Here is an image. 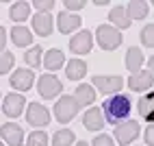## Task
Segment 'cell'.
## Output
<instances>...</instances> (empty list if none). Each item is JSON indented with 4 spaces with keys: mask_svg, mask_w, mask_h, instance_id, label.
I'll return each instance as SVG.
<instances>
[{
    "mask_svg": "<svg viewBox=\"0 0 154 146\" xmlns=\"http://www.w3.org/2000/svg\"><path fill=\"white\" fill-rule=\"evenodd\" d=\"M83 7H85V0H65V9H69V11H78Z\"/></svg>",
    "mask_w": 154,
    "mask_h": 146,
    "instance_id": "32",
    "label": "cell"
},
{
    "mask_svg": "<svg viewBox=\"0 0 154 146\" xmlns=\"http://www.w3.org/2000/svg\"><path fill=\"white\" fill-rule=\"evenodd\" d=\"M148 2L146 0H130L128 2V7H126V13H128V18L130 20H143L148 15Z\"/></svg>",
    "mask_w": 154,
    "mask_h": 146,
    "instance_id": "21",
    "label": "cell"
},
{
    "mask_svg": "<svg viewBox=\"0 0 154 146\" xmlns=\"http://www.w3.org/2000/svg\"><path fill=\"white\" fill-rule=\"evenodd\" d=\"M76 140V135L74 131H69V129H59L54 135H52V146H72Z\"/></svg>",
    "mask_w": 154,
    "mask_h": 146,
    "instance_id": "25",
    "label": "cell"
},
{
    "mask_svg": "<svg viewBox=\"0 0 154 146\" xmlns=\"http://www.w3.org/2000/svg\"><path fill=\"white\" fill-rule=\"evenodd\" d=\"M96 39H98V46L104 48V50H115L122 44V33L111 26V24H100L96 31Z\"/></svg>",
    "mask_w": 154,
    "mask_h": 146,
    "instance_id": "2",
    "label": "cell"
},
{
    "mask_svg": "<svg viewBox=\"0 0 154 146\" xmlns=\"http://www.w3.org/2000/svg\"><path fill=\"white\" fill-rule=\"evenodd\" d=\"M13 61H15L13 53H0V74H7L13 68Z\"/></svg>",
    "mask_w": 154,
    "mask_h": 146,
    "instance_id": "28",
    "label": "cell"
},
{
    "mask_svg": "<svg viewBox=\"0 0 154 146\" xmlns=\"http://www.w3.org/2000/svg\"><path fill=\"white\" fill-rule=\"evenodd\" d=\"M143 138H146V144H148V146H154V124H150V127L146 129Z\"/></svg>",
    "mask_w": 154,
    "mask_h": 146,
    "instance_id": "33",
    "label": "cell"
},
{
    "mask_svg": "<svg viewBox=\"0 0 154 146\" xmlns=\"http://www.w3.org/2000/svg\"><path fill=\"white\" fill-rule=\"evenodd\" d=\"M141 41H143V46L154 48V24H148L141 28Z\"/></svg>",
    "mask_w": 154,
    "mask_h": 146,
    "instance_id": "29",
    "label": "cell"
},
{
    "mask_svg": "<svg viewBox=\"0 0 154 146\" xmlns=\"http://www.w3.org/2000/svg\"><path fill=\"white\" fill-rule=\"evenodd\" d=\"M33 81H35V72L33 70H28V68H20L13 72V76H11V87L17 89V94H22L26 89L33 87Z\"/></svg>",
    "mask_w": 154,
    "mask_h": 146,
    "instance_id": "11",
    "label": "cell"
},
{
    "mask_svg": "<svg viewBox=\"0 0 154 146\" xmlns=\"http://www.w3.org/2000/svg\"><path fill=\"white\" fill-rule=\"evenodd\" d=\"M28 15H30V5L26 0H20V2L11 5V9H9V18L13 22H24V20H28Z\"/></svg>",
    "mask_w": 154,
    "mask_h": 146,
    "instance_id": "22",
    "label": "cell"
},
{
    "mask_svg": "<svg viewBox=\"0 0 154 146\" xmlns=\"http://www.w3.org/2000/svg\"><path fill=\"white\" fill-rule=\"evenodd\" d=\"M91 146H115V142H113V138L111 135H106V133H100L98 138H94V144Z\"/></svg>",
    "mask_w": 154,
    "mask_h": 146,
    "instance_id": "30",
    "label": "cell"
},
{
    "mask_svg": "<svg viewBox=\"0 0 154 146\" xmlns=\"http://www.w3.org/2000/svg\"><path fill=\"white\" fill-rule=\"evenodd\" d=\"M137 109H139V116L148 122H154V92L150 89L148 94H143L137 102Z\"/></svg>",
    "mask_w": 154,
    "mask_h": 146,
    "instance_id": "15",
    "label": "cell"
},
{
    "mask_svg": "<svg viewBox=\"0 0 154 146\" xmlns=\"http://www.w3.org/2000/svg\"><path fill=\"white\" fill-rule=\"evenodd\" d=\"M42 46H30L26 53H24V61L30 66V68H39V63H42Z\"/></svg>",
    "mask_w": 154,
    "mask_h": 146,
    "instance_id": "26",
    "label": "cell"
},
{
    "mask_svg": "<svg viewBox=\"0 0 154 146\" xmlns=\"http://www.w3.org/2000/svg\"><path fill=\"white\" fill-rule=\"evenodd\" d=\"M152 83H154V74H152V72L150 70H139L137 74H130L128 87L132 92H150Z\"/></svg>",
    "mask_w": 154,
    "mask_h": 146,
    "instance_id": "12",
    "label": "cell"
},
{
    "mask_svg": "<svg viewBox=\"0 0 154 146\" xmlns=\"http://www.w3.org/2000/svg\"><path fill=\"white\" fill-rule=\"evenodd\" d=\"M0 138H2L9 146H22L24 144V131L15 122H7L0 127Z\"/></svg>",
    "mask_w": 154,
    "mask_h": 146,
    "instance_id": "10",
    "label": "cell"
},
{
    "mask_svg": "<svg viewBox=\"0 0 154 146\" xmlns=\"http://www.w3.org/2000/svg\"><path fill=\"white\" fill-rule=\"evenodd\" d=\"M87 74V63L83 59H72L67 61V66H65V76L69 81H80Z\"/></svg>",
    "mask_w": 154,
    "mask_h": 146,
    "instance_id": "17",
    "label": "cell"
},
{
    "mask_svg": "<svg viewBox=\"0 0 154 146\" xmlns=\"http://www.w3.org/2000/svg\"><path fill=\"white\" fill-rule=\"evenodd\" d=\"M26 122L33 127H46L50 122V111L39 102H30L26 107Z\"/></svg>",
    "mask_w": 154,
    "mask_h": 146,
    "instance_id": "7",
    "label": "cell"
},
{
    "mask_svg": "<svg viewBox=\"0 0 154 146\" xmlns=\"http://www.w3.org/2000/svg\"><path fill=\"white\" fill-rule=\"evenodd\" d=\"M74 98H76V102L80 107L83 105H94V100H96V89H94V85H78L76 87V92H74Z\"/></svg>",
    "mask_w": 154,
    "mask_h": 146,
    "instance_id": "19",
    "label": "cell"
},
{
    "mask_svg": "<svg viewBox=\"0 0 154 146\" xmlns=\"http://www.w3.org/2000/svg\"><path fill=\"white\" fill-rule=\"evenodd\" d=\"M37 89H39V94H42L44 98H54V96L61 94V89H63V83H61L54 74H44L37 81Z\"/></svg>",
    "mask_w": 154,
    "mask_h": 146,
    "instance_id": "6",
    "label": "cell"
},
{
    "mask_svg": "<svg viewBox=\"0 0 154 146\" xmlns=\"http://www.w3.org/2000/svg\"><path fill=\"white\" fill-rule=\"evenodd\" d=\"M5 44H7V31L5 26H0V53H5Z\"/></svg>",
    "mask_w": 154,
    "mask_h": 146,
    "instance_id": "34",
    "label": "cell"
},
{
    "mask_svg": "<svg viewBox=\"0 0 154 146\" xmlns=\"http://www.w3.org/2000/svg\"><path fill=\"white\" fill-rule=\"evenodd\" d=\"M78 109H80V105L76 102V98L65 94V96H61V98L57 100V105H54V116H57L59 122H69V120L78 113Z\"/></svg>",
    "mask_w": 154,
    "mask_h": 146,
    "instance_id": "3",
    "label": "cell"
},
{
    "mask_svg": "<svg viewBox=\"0 0 154 146\" xmlns=\"http://www.w3.org/2000/svg\"><path fill=\"white\" fill-rule=\"evenodd\" d=\"M11 39H13V44L15 46H28L30 44V39H33V35H30V31L26 26H13L11 31Z\"/></svg>",
    "mask_w": 154,
    "mask_h": 146,
    "instance_id": "24",
    "label": "cell"
},
{
    "mask_svg": "<svg viewBox=\"0 0 154 146\" xmlns=\"http://www.w3.org/2000/svg\"><path fill=\"white\" fill-rule=\"evenodd\" d=\"M57 26H59V31L61 33H74V31L80 26V18L76 15V13H67V11H61L59 15H57Z\"/></svg>",
    "mask_w": 154,
    "mask_h": 146,
    "instance_id": "13",
    "label": "cell"
},
{
    "mask_svg": "<svg viewBox=\"0 0 154 146\" xmlns=\"http://www.w3.org/2000/svg\"><path fill=\"white\" fill-rule=\"evenodd\" d=\"M139 131H141L139 122L126 120V122H122V124H117V127H115V140H117V144H122V146H128L132 140H137Z\"/></svg>",
    "mask_w": 154,
    "mask_h": 146,
    "instance_id": "4",
    "label": "cell"
},
{
    "mask_svg": "<svg viewBox=\"0 0 154 146\" xmlns=\"http://www.w3.org/2000/svg\"><path fill=\"white\" fill-rule=\"evenodd\" d=\"M109 20L115 24L117 31H119V28H128L130 22H132V20L128 18V13H126V7H113L111 13H109Z\"/></svg>",
    "mask_w": 154,
    "mask_h": 146,
    "instance_id": "20",
    "label": "cell"
},
{
    "mask_svg": "<svg viewBox=\"0 0 154 146\" xmlns=\"http://www.w3.org/2000/svg\"><path fill=\"white\" fill-rule=\"evenodd\" d=\"M141 66H143V53H141V48L130 46L126 50V68L132 72V74H137V72L141 70Z\"/></svg>",
    "mask_w": 154,
    "mask_h": 146,
    "instance_id": "18",
    "label": "cell"
},
{
    "mask_svg": "<svg viewBox=\"0 0 154 146\" xmlns=\"http://www.w3.org/2000/svg\"><path fill=\"white\" fill-rule=\"evenodd\" d=\"M24 105H28V102H26V98L22 94H17V92H11L2 98V111L9 118H17L20 113L24 111Z\"/></svg>",
    "mask_w": 154,
    "mask_h": 146,
    "instance_id": "5",
    "label": "cell"
},
{
    "mask_svg": "<svg viewBox=\"0 0 154 146\" xmlns=\"http://www.w3.org/2000/svg\"><path fill=\"white\" fill-rule=\"evenodd\" d=\"M76 146H89V144H87V142H78Z\"/></svg>",
    "mask_w": 154,
    "mask_h": 146,
    "instance_id": "36",
    "label": "cell"
},
{
    "mask_svg": "<svg viewBox=\"0 0 154 146\" xmlns=\"http://www.w3.org/2000/svg\"><path fill=\"white\" fill-rule=\"evenodd\" d=\"M91 46H94V35H91L89 31H85V28L69 39V50H72V53H76V55L91 53Z\"/></svg>",
    "mask_w": 154,
    "mask_h": 146,
    "instance_id": "9",
    "label": "cell"
},
{
    "mask_svg": "<svg viewBox=\"0 0 154 146\" xmlns=\"http://www.w3.org/2000/svg\"><path fill=\"white\" fill-rule=\"evenodd\" d=\"M52 7H54V0H35V9L39 13H50Z\"/></svg>",
    "mask_w": 154,
    "mask_h": 146,
    "instance_id": "31",
    "label": "cell"
},
{
    "mask_svg": "<svg viewBox=\"0 0 154 146\" xmlns=\"http://www.w3.org/2000/svg\"><path fill=\"white\" fill-rule=\"evenodd\" d=\"M94 87H98L102 94H119V89L124 87V79L122 76H94Z\"/></svg>",
    "mask_w": 154,
    "mask_h": 146,
    "instance_id": "8",
    "label": "cell"
},
{
    "mask_svg": "<svg viewBox=\"0 0 154 146\" xmlns=\"http://www.w3.org/2000/svg\"><path fill=\"white\" fill-rule=\"evenodd\" d=\"M130 109H132V102L128 94H113L111 98H106L102 102V113H104V120L115 124L117 122H126V118L130 116Z\"/></svg>",
    "mask_w": 154,
    "mask_h": 146,
    "instance_id": "1",
    "label": "cell"
},
{
    "mask_svg": "<svg viewBox=\"0 0 154 146\" xmlns=\"http://www.w3.org/2000/svg\"><path fill=\"white\" fill-rule=\"evenodd\" d=\"M65 63V55L61 53L59 48H52V50H48L46 53V57H44V66H46V70H59L61 66Z\"/></svg>",
    "mask_w": 154,
    "mask_h": 146,
    "instance_id": "23",
    "label": "cell"
},
{
    "mask_svg": "<svg viewBox=\"0 0 154 146\" xmlns=\"http://www.w3.org/2000/svg\"><path fill=\"white\" fill-rule=\"evenodd\" d=\"M83 122H85V127H87L89 131H100V129L106 124L104 113H102V109H98V107L87 109V113L83 116Z\"/></svg>",
    "mask_w": 154,
    "mask_h": 146,
    "instance_id": "14",
    "label": "cell"
},
{
    "mask_svg": "<svg viewBox=\"0 0 154 146\" xmlns=\"http://www.w3.org/2000/svg\"><path fill=\"white\" fill-rule=\"evenodd\" d=\"M0 146H5V144H2V142H0Z\"/></svg>",
    "mask_w": 154,
    "mask_h": 146,
    "instance_id": "37",
    "label": "cell"
},
{
    "mask_svg": "<svg viewBox=\"0 0 154 146\" xmlns=\"http://www.w3.org/2000/svg\"><path fill=\"white\" fill-rule=\"evenodd\" d=\"M148 66H150V72H152V74H154V55L150 57V61H148Z\"/></svg>",
    "mask_w": 154,
    "mask_h": 146,
    "instance_id": "35",
    "label": "cell"
},
{
    "mask_svg": "<svg viewBox=\"0 0 154 146\" xmlns=\"http://www.w3.org/2000/svg\"><path fill=\"white\" fill-rule=\"evenodd\" d=\"M26 146H48V135L44 131H33L26 140Z\"/></svg>",
    "mask_w": 154,
    "mask_h": 146,
    "instance_id": "27",
    "label": "cell"
},
{
    "mask_svg": "<svg viewBox=\"0 0 154 146\" xmlns=\"http://www.w3.org/2000/svg\"><path fill=\"white\" fill-rule=\"evenodd\" d=\"M33 31L42 37H48L52 33V15L50 13H35L33 15Z\"/></svg>",
    "mask_w": 154,
    "mask_h": 146,
    "instance_id": "16",
    "label": "cell"
}]
</instances>
